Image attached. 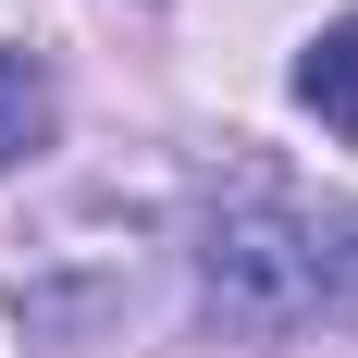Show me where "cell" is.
<instances>
[{"instance_id":"obj_1","label":"cell","mask_w":358,"mask_h":358,"mask_svg":"<svg viewBox=\"0 0 358 358\" xmlns=\"http://www.w3.org/2000/svg\"><path fill=\"white\" fill-rule=\"evenodd\" d=\"M198 285L235 334H358V210L334 198H235L198 235Z\"/></svg>"},{"instance_id":"obj_2","label":"cell","mask_w":358,"mask_h":358,"mask_svg":"<svg viewBox=\"0 0 358 358\" xmlns=\"http://www.w3.org/2000/svg\"><path fill=\"white\" fill-rule=\"evenodd\" d=\"M296 99L322 111L334 136H358V13H346V25H322L309 50H296Z\"/></svg>"},{"instance_id":"obj_3","label":"cell","mask_w":358,"mask_h":358,"mask_svg":"<svg viewBox=\"0 0 358 358\" xmlns=\"http://www.w3.org/2000/svg\"><path fill=\"white\" fill-rule=\"evenodd\" d=\"M25 148H50V74L0 50V161H25Z\"/></svg>"}]
</instances>
